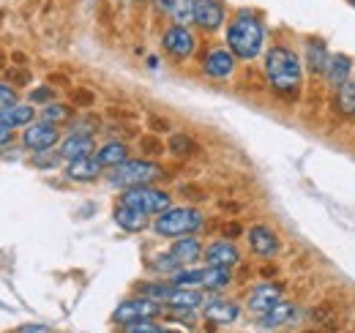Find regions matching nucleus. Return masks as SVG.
<instances>
[{
	"instance_id": "obj_41",
	"label": "nucleus",
	"mask_w": 355,
	"mask_h": 333,
	"mask_svg": "<svg viewBox=\"0 0 355 333\" xmlns=\"http://www.w3.org/2000/svg\"><path fill=\"white\" fill-rule=\"evenodd\" d=\"M17 331L19 333H46L49 328H46V325H19Z\"/></svg>"
},
{
	"instance_id": "obj_16",
	"label": "nucleus",
	"mask_w": 355,
	"mask_h": 333,
	"mask_svg": "<svg viewBox=\"0 0 355 333\" xmlns=\"http://www.w3.org/2000/svg\"><path fill=\"white\" fill-rule=\"evenodd\" d=\"M295 317H298L295 303H290V300H279L273 309H268L266 314H260V328H282V325L295 323Z\"/></svg>"
},
{
	"instance_id": "obj_33",
	"label": "nucleus",
	"mask_w": 355,
	"mask_h": 333,
	"mask_svg": "<svg viewBox=\"0 0 355 333\" xmlns=\"http://www.w3.org/2000/svg\"><path fill=\"white\" fill-rule=\"evenodd\" d=\"M6 80L14 85V87H25V85L33 83V77H31L28 69H8V71H6Z\"/></svg>"
},
{
	"instance_id": "obj_40",
	"label": "nucleus",
	"mask_w": 355,
	"mask_h": 333,
	"mask_svg": "<svg viewBox=\"0 0 355 333\" xmlns=\"http://www.w3.org/2000/svg\"><path fill=\"white\" fill-rule=\"evenodd\" d=\"M150 128H153V131H170V121H164V118H150Z\"/></svg>"
},
{
	"instance_id": "obj_30",
	"label": "nucleus",
	"mask_w": 355,
	"mask_h": 333,
	"mask_svg": "<svg viewBox=\"0 0 355 333\" xmlns=\"http://www.w3.org/2000/svg\"><path fill=\"white\" fill-rule=\"evenodd\" d=\"M150 268H153L156 273H170V276H173L178 268H183V265L178 262L173 251H167V254H156V259H150Z\"/></svg>"
},
{
	"instance_id": "obj_29",
	"label": "nucleus",
	"mask_w": 355,
	"mask_h": 333,
	"mask_svg": "<svg viewBox=\"0 0 355 333\" xmlns=\"http://www.w3.org/2000/svg\"><path fill=\"white\" fill-rule=\"evenodd\" d=\"M194 3H197V0H173L170 14H173V19H175L178 25L194 22Z\"/></svg>"
},
{
	"instance_id": "obj_17",
	"label": "nucleus",
	"mask_w": 355,
	"mask_h": 333,
	"mask_svg": "<svg viewBox=\"0 0 355 333\" xmlns=\"http://www.w3.org/2000/svg\"><path fill=\"white\" fill-rule=\"evenodd\" d=\"M93 148H96V142H93V137L90 134H80V131H74L71 137H66L63 139V145H60V156L66 159V162H74V159H83V156H90L93 153Z\"/></svg>"
},
{
	"instance_id": "obj_14",
	"label": "nucleus",
	"mask_w": 355,
	"mask_h": 333,
	"mask_svg": "<svg viewBox=\"0 0 355 333\" xmlns=\"http://www.w3.org/2000/svg\"><path fill=\"white\" fill-rule=\"evenodd\" d=\"M205 262L208 265H224V268H232L241 262V251L235 249V244L230 238L224 241H214L208 249H205Z\"/></svg>"
},
{
	"instance_id": "obj_31",
	"label": "nucleus",
	"mask_w": 355,
	"mask_h": 333,
	"mask_svg": "<svg viewBox=\"0 0 355 333\" xmlns=\"http://www.w3.org/2000/svg\"><path fill=\"white\" fill-rule=\"evenodd\" d=\"M42 118L49 121V123H63V121L71 118V110H69L66 104H55V101H49V104H44V110H42Z\"/></svg>"
},
{
	"instance_id": "obj_32",
	"label": "nucleus",
	"mask_w": 355,
	"mask_h": 333,
	"mask_svg": "<svg viewBox=\"0 0 355 333\" xmlns=\"http://www.w3.org/2000/svg\"><path fill=\"white\" fill-rule=\"evenodd\" d=\"M63 156L60 153H52V151H39V153H33V166H42V169H52V166H58Z\"/></svg>"
},
{
	"instance_id": "obj_1",
	"label": "nucleus",
	"mask_w": 355,
	"mask_h": 333,
	"mask_svg": "<svg viewBox=\"0 0 355 333\" xmlns=\"http://www.w3.org/2000/svg\"><path fill=\"white\" fill-rule=\"evenodd\" d=\"M266 77L279 96H298L304 85V60L295 49L276 44L266 52Z\"/></svg>"
},
{
	"instance_id": "obj_8",
	"label": "nucleus",
	"mask_w": 355,
	"mask_h": 333,
	"mask_svg": "<svg viewBox=\"0 0 355 333\" xmlns=\"http://www.w3.org/2000/svg\"><path fill=\"white\" fill-rule=\"evenodd\" d=\"M58 123H49V121H42V123H31L25 126L22 131V145L31 151V153H39V151H52L58 145Z\"/></svg>"
},
{
	"instance_id": "obj_7",
	"label": "nucleus",
	"mask_w": 355,
	"mask_h": 333,
	"mask_svg": "<svg viewBox=\"0 0 355 333\" xmlns=\"http://www.w3.org/2000/svg\"><path fill=\"white\" fill-rule=\"evenodd\" d=\"M162 46H164V52L167 55H173L175 60H186V58H191L194 55V49H197V39H194V33L186 28V25H173V28H167L164 31V36H162Z\"/></svg>"
},
{
	"instance_id": "obj_10",
	"label": "nucleus",
	"mask_w": 355,
	"mask_h": 333,
	"mask_svg": "<svg viewBox=\"0 0 355 333\" xmlns=\"http://www.w3.org/2000/svg\"><path fill=\"white\" fill-rule=\"evenodd\" d=\"M235 55H232V49H224V46H216V49H211L205 58H202V71L208 74V77H214V80H227L232 71H235Z\"/></svg>"
},
{
	"instance_id": "obj_15",
	"label": "nucleus",
	"mask_w": 355,
	"mask_h": 333,
	"mask_svg": "<svg viewBox=\"0 0 355 333\" xmlns=\"http://www.w3.org/2000/svg\"><path fill=\"white\" fill-rule=\"evenodd\" d=\"M282 300V287L279 284H260L249 292V311L254 314H266L268 309H273Z\"/></svg>"
},
{
	"instance_id": "obj_25",
	"label": "nucleus",
	"mask_w": 355,
	"mask_h": 333,
	"mask_svg": "<svg viewBox=\"0 0 355 333\" xmlns=\"http://www.w3.org/2000/svg\"><path fill=\"white\" fill-rule=\"evenodd\" d=\"M96 159L101 162V166L112 169V166L123 164L129 159V148H126V142H107V145H101L96 151Z\"/></svg>"
},
{
	"instance_id": "obj_4",
	"label": "nucleus",
	"mask_w": 355,
	"mask_h": 333,
	"mask_svg": "<svg viewBox=\"0 0 355 333\" xmlns=\"http://www.w3.org/2000/svg\"><path fill=\"white\" fill-rule=\"evenodd\" d=\"M159 178H162L159 164H153L148 159H126L123 164L112 166V172H110V183L112 186H123V189L148 186V183H156Z\"/></svg>"
},
{
	"instance_id": "obj_43",
	"label": "nucleus",
	"mask_w": 355,
	"mask_h": 333,
	"mask_svg": "<svg viewBox=\"0 0 355 333\" xmlns=\"http://www.w3.org/2000/svg\"><path fill=\"white\" fill-rule=\"evenodd\" d=\"M156 3H159V8H164V11L173 8V0H156Z\"/></svg>"
},
{
	"instance_id": "obj_5",
	"label": "nucleus",
	"mask_w": 355,
	"mask_h": 333,
	"mask_svg": "<svg viewBox=\"0 0 355 333\" xmlns=\"http://www.w3.org/2000/svg\"><path fill=\"white\" fill-rule=\"evenodd\" d=\"M121 203L134 205V208H139L142 213L153 216V213H162V210L170 208L173 200H170L167 191H162L153 183H148V186H132V189H126L123 197H121Z\"/></svg>"
},
{
	"instance_id": "obj_28",
	"label": "nucleus",
	"mask_w": 355,
	"mask_h": 333,
	"mask_svg": "<svg viewBox=\"0 0 355 333\" xmlns=\"http://www.w3.org/2000/svg\"><path fill=\"white\" fill-rule=\"evenodd\" d=\"M167 151L175 153V156H191L197 151V142L189 134H173L170 142H167Z\"/></svg>"
},
{
	"instance_id": "obj_23",
	"label": "nucleus",
	"mask_w": 355,
	"mask_h": 333,
	"mask_svg": "<svg viewBox=\"0 0 355 333\" xmlns=\"http://www.w3.org/2000/svg\"><path fill=\"white\" fill-rule=\"evenodd\" d=\"M33 115L36 110L31 104H11V107H3L0 110V123L11 126V128H19V126H31L33 123Z\"/></svg>"
},
{
	"instance_id": "obj_35",
	"label": "nucleus",
	"mask_w": 355,
	"mask_h": 333,
	"mask_svg": "<svg viewBox=\"0 0 355 333\" xmlns=\"http://www.w3.org/2000/svg\"><path fill=\"white\" fill-rule=\"evenodd\" d=\"M71 101L77 104V107H90V104H96V96L85 90V87H77L74 93H71Z\"/></svg>"
},
{
	"instance_id": "obj_38",
	"label": "nucleus",
	"mask_w": 355,
	"mask_h": 333,
	"mask_svg": "<svg viewBox=\"0 0 355 333\" xmlns=\"http://www.w3.org/2000/svg\"><path fill=\"white\" fill-rule=\"evenodd\" d=\"M52 101V87H36L31 90V104H49Z\"/></svg>"
},
{
	"instance_id": "obj_22",
	"label": "nucleus",
	"mask_w": 355,
	"mask_h": 333,
	"mask_svg": "<svg viewBox=\"0 0 355 333\" xmlns=\"http://www.w3.org/2000/svg\"><path fill=\"white\" fill-rule=\"evenodd\" d=\"M170 251L175 254V259L180 265H191V262H197L202 257V244L194 235H183V238H175Z\"/></svg>"
},
{
	"instance_id": "obj_20",
	"label": "nucleus",
	"mask_w": 355,
	"mask_h": 333,
	"mask_svg": "<svg viewBox=\"0 0 355 333\" xmlns=\"http://www.w3.org/2000/svg\"><path fill=\"white\" fill-rule=\"evenodd\" d=\"M164 303H167V309H200L205 303V295H200L191 287H175L173 284V290L167 292Z\"/></svg>"
},
{
	"instance_id": "obj_39",
	"label": "nucleus",
	"mask_w": 355,
	"mask_h": 333,
	"mask_svg": "<svg viewBox=\"0 0 355 333\" xmlns=\"http://www.w3.org/2000/svg\"><path fill=\"white\" fill-rule=\"evenodd\" d=\"M241 232H243V227H241L238 221H232V224H224V230H222V235H224V238H230V241H235Z\"/></svg>"
},
{
	"instance_id": "obj_6",
	"label": "nucleus",
	"mask_w": 355,
	"mask_h": 333,
	"mask_svg": "<svg viewBox=\"0 0 355 333\" xmlns=\"http://www.w3.org/2000/svg\"><path fill=\"white\" fill-rule=\"evenodd\" d=\"M162 311H164L162 300H153V298L142 295V298L123 300V303L115 309L112 323H115V325H129V323H137V320H150V317H156V314H162Z\"/></svg>"
},
{
	"instance_id": "obj_18",
	"label": "nucleus",
	"mask_w": 355,
	"mask_h": 333,
	"mask_svg": "<svg viewBox=\"0 0 355 333\" xmlns=\"http://www.w3.org/2000/svg\"><path fill=\"white\" fill-rule=\"evenodd\" d=\"M115 221H118V227L126 230V232H142V230L148 227V213H142V210L134 208V205L121 203V205L115 208Z\"/></svg>"
},
{
	"instance_id": "obj_9",
	"label": "nucleus",
	"mask_w": 355,
	"mask_h": 333,
	"mask_svg": "<svg viewBox=\"0 0 355 333\" xmlns=\"http://www.w3.org/2000/svg\"><path fill=\"white\" fill-rule=\"evenodd\" d=\"M224 3L222 0H197L194 3V25L205 33H214L224 25Z\"/></svg>"
},
{
	"instance_id": "obj_13",
	"label": "nucleus",
	"mask_w": 355,
	"mask_h": 333,
	"mask_svg": "<svg viewBox=\"0 0 355 333\" xmlns=\"http://www.w3.org/2000/svg\"><path fill=\"white\" fill-rule=\"evenodd\" d=\"M304 60H306V69H309L314 77H325V69H328V60H331V52H328V44L322 39H306L304 44Z\"/></svg>"
},
{
	"instance_id": "obj_45",
	"label": "nucleus",
	"mask_w": 355,
	"mask_h": 333,
	"mask_svg": "<svg viewBox=\"0 0 355 333\" xmlns=\"http://www.w3.org/2000/svg\"><path fill=\"white\" fill-rule=\"evenodd\" d=\"M49 83H60V85H66V77H58V74H55V77H49Z\"/></svg>"
},
{
	"instance_id": "obj_36",
	"label": "nucleus",
	"mask_w": 355,
	"mask_h": 333,
	"mask_svg": "<svg viewBox=\"0 0 355 333\" xmlns=\"http://www.w3.org/2000/svg\"><path fill=\"white\" fill-rule=\"evenodd\" d=\"M142 151H145L148 156H159V153L164 151V145H162V139H156V137H142Z\"/></svg>"
},
{
	"instance_id": "obj_12",
	"label": "nucleus",
	"mask_w": 355,
	"mask_h": 333,
	"mask_svg": "<svg viewBox=\"0 0 355 333\" xmlns=\"http://www.w3.org/2000/svg\"><path fill=\"white\" fill-rule=\"evenodd\" d=\"M202 314H205V320H208V323L230 325V323H235V320H238L241 309H238V303H232V300L205 298V303H202Z\"/></svg>"
},
{
	"instance_id": "obj_37",
	"label": "nucleus",
	"mask_w": 355,
	"mask_h": 333,
	"mask_svg": "<svg viewBox=\"0 0 355 333\" xmlns=\"http://www.w3.org/2000/svg\"><path fill=\"white\" fill-rule=\"evenodd\" d=\"M11 104H17V90L11 85L0 83V110L3 107H11Z\"/></svg>"
},
{
	"instance_id": "obj_42",
	"label": "nucleus",
	"mask_w": 355,
	"mask_h": 333,
	"mask_svg": "<svg viewBox=\"0 0 355 333\" xmlns=\"http://www.w3.org/2000/svg\"><path fill=\"white\" fill-rule=\"evenodd\" d=\"M11 142V126L0 123V145H8Z\"/></svg>"
},
{
	"instance_id": "obj_44",
	"label": "nucleus",
	"mask_w": 355,
	"mask_h": 333,
	"mask_svg": "<svg viewBox=\"0 0 355 333\" xmlns=\"http://www.w3.org/2000/svg\"><path fill=\"white\" fill-rule=\"evenodd\" d=\"M14 60L22 66V63H25V55H22V52H14Z\"/></svg>"
},
{
	"instance_id": "obj_21",
	"label": "nucleus",
	"mask_w": 355,
	"mask_h": 333,
	"mask_svg": "<svg viewBox=\"0 0 355 333\" xmlns=\"http://www.w3.org/2000/svg\"><path fill=\"white\" fill-rule=\"evenodd\" d=\"M353 69H355L353 58H347V55H331L328 69H325V80L334 85V87H339L342 83H347V80H350Z\"/></svg>"
},
{
	"instance_id": "obj_27",
	"label": "nucleus",
	"mask_w": 355,
	"mask_h": 333,
	"mask_svg": "<svg viewBox=\"0 0 355 333\" xmlns=\"http://www.w3.org/2000/svg\"><path fill=\"white\" fill-rule=\"evenodd\" d=\"M202 276H205V268H186L183 265L170 276V282L175 287H197V284H202Z\"/></svg>"
},
{
	"instance_id": "obj_24",
	"label": "nucleus",
	"mask_w": 355,
	"mask_h": 333,
	"mask_svg": "<svg viewBox=\"0 0 355 333\" xmlns=\"http://www.w3.org/2000/svg\"><path fill=\"white\" fill-rule=\"evenodd\" d=\"M334 104H336V112H339L342 118L353 121L355 118V83L353 80H347V83H342L339 87H336V99H334Z\"/></svg>"
},
{
	"instance_id": "obj_46",
	"label": "nucleus",
	"mask_w": 355,
	"mask_h": 333,
	"mask_svg": "<svg viewBox=\"0 0 355 333\" xmlns=\"http://www.w3.org/2000/svg\"><path fill=\"white\" fill-rule=\"evenodd\" d=\"M350 3H353V6H355V0H350Z\"/></svg>"
},
{
	"instance_id": "obj_34",
	"label": "nucleus",
	"mask_w": 355,
	"mask_h": 333,
	"mask_svg": "<svg viewBox=\"0 0 355 333\" xmlns=\"http://www.w3.org/2000/svg\"><path fill=\"white\" fill-rule=\"evenodd\" d=\"M123 331H129V333H162L164 328H162V325H156V323H150V320H137V323L123 325Z\"/></svg>"
},
{
	"instance_id": "obj_19",
	"label": "nucleus",
	"mask_w": 355,
	"mask_h": 333,
	"mask_svg": "<svg viewBox=\"0 0 355 333\" xmlns=\"http://www.w3.org/2000/svg\"><path fill=\"white\" fill-rule=\"evenodd\" d=\"M66 175H69L71 180H77V183L96 180V178L101 175V162H98L96 156H83V159H74V162H69Z\"/></svg>"
},
{
	"instance_id": "obj_2",
	"label": "nucleus",
	"mask_w": 355,
	"mask_h": 333,
	"mask_svg": "<svg viewBox=\"0 0 355 333\" xmlns=\"http://www.w3.org/2000/svg\"><path fill=\"white\" fill-rule=\"evenodd\" d=\"M227 46L238 60H254L266 46V25L254 11H238L227 25Z\"/></svg>"
},
{
	"instance_id": "obj_26",
	"label": "nucleus",
	"mask_w": 355,
	"mask_h": 333,
	"mask_svg": "<svg viewBox=\"0 0 355 333\" xmlns=\"http://www.w3.org/2000/svg\"><path fill=\"white\" fill-rule=\"evenodd\" d=\"M230 282H232L230 268H224V265H208V268H205V276H202V287H205V290L219 292V290H224Z\"/></svg>"
},
{
	"instance_id": "obj_3",
	"label": "nucleus",
	"mask_w": 355,
	"mask_h": 333,
	"mask_svg": "<svg viewBox=\"0 0 355 333\" xmlns=\"http://www.w3.org/2000/svg\"><path fill=\"white\" fill-rule=\"evenodd\" d=\"M202 227V213L197 208H167L159 213V219L153 221V232L159 238H183V235H194Z\"/></svg>"
},
{
	"instance_id": "obj_11",
	"label": "nucleus",
	"mask_w": 355,
	"mask_h": 333,
	"mask_svg": "<svg viewBox=\"0 0 355 333\" xmlns=\"http://www.w3.org/2000/svg\"><path fill=\"white\" fill-rule=\"evenodd\" d=\"M246 238H249V249L254 251L257 257H263V259L276 257V251H279V238H276V232H273L270 227L257 224V227H252V230L246 232Z\"/></svg>"
}]
</instances>
